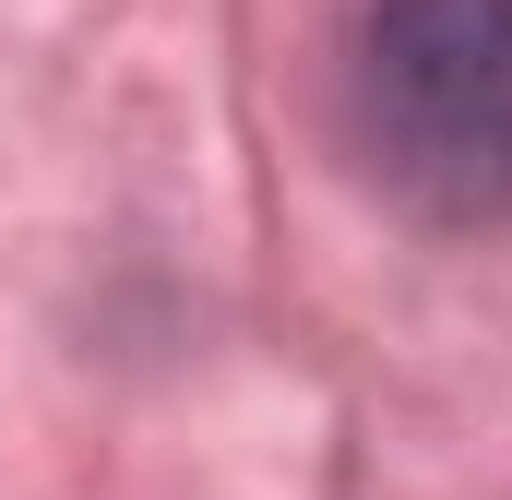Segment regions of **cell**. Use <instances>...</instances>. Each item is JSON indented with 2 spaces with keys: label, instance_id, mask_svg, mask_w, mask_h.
Returning <instances> with one entry per match:
<instances>
[{
  "label": "cell",
  "instance_id": "cell-1",
  "mask_svg": "<svg viewBox=\"0 0 512 500\" xmlns=\"http://www.w3.org/2000/svg\"><path fill=\"white\" fill-rule=\"evenodd\" d=\"M358 143L429 215H512V0H370Z\"/></svg>",
  "mask_w": 512,
  "mask_h": 500
}]
</instances>
